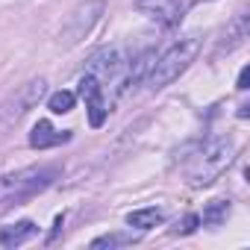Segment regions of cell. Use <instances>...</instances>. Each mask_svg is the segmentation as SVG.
Instances as JSON below:
<instances>
[{
	"mask_svg": "<svg viewBox=\"0 0 250 250\" xmlns=\"http://www.w3.org/2000/svg\"><path fill=\"white\" fill-rule=\"evenodd\" d=\"M59 171H62L59 165H33V168H21L15 174H3L0 177V212L21 206L30 197L50 188L53 180L59 177Z\"/></svg>",
	"mask_w": 250,
	"mask_h": 250,
	"instance_id": "obj_1",
	"label": "cell"
},
{
	"mask_svg": "<svg viewBox=\"0 0 250 250\" xmlns=\"http://www.w3.org/2000/svg\"><path fill=\"white\" fill-rule=\"evenodd\" d=\"M200 47H203V39H200L197 33L180 39L171 50H165V53L153 62V68H150V74H147V85H150L153 91H159V88H165L168 83H174V80L197 59Z\"/></svg>",
	"mask_w": 250,
	"mask_h": 250,
	"instance_id": "obj_2",
	"label": "cell"
},
{
	"mask_svg": "<svg viewBox=\"0 0 250 250\" xmlns=\"http://www.w3.org/2000/svg\"><path fill=\"white\" fill-rule=\"evenodd\" d=\"M232 153H235V145L232 139L221 136V139H212L200 147V153L194 156L191 168H188V183L194 188H203V186H212L232 162Z\"/></svg>",
	"mask_w": 250,
	"mask_h": 250,
	"instance_id": "obj_3",
	"label": "cell"
},
{
	"mask_svg": "<svg viewBox=\"0 0 250 250\" xmlns=\"http://www.w3.org/2000/svg\"><path fill=\"white\" fill-rule=\"evenodd\" d=\"M103 9H106V0H85V3L74 6V12H71L68 21L62 24L59 44H62V47H74V44H80V42L94 30V24L100 21Z\"/></svg>",
	"mask_w": 250,
	"mask_h": 250,
	"instance_id": "obj_4",
	"label": "cell"
},
{
	"mask_svg": "<svg viewBox=\"0 0 250 250\" xmlns=\"http://www.w3.org/2000/svg\"><path fill=\"white\" fill-rule=\"evenodd\" d=\"M44 91H47V83L39 77V80H30V83H24V85H18L3 103H0V124L3 127H9V124H15L18 118H24L33 106H39V100L44 97Z\"/></svg>",
	"mask_w": 250,
	"mask_h": 250,
	"instance_id": "obj_5",
	"label": "cell"
},
{
	"mask_svg": "<svg viewBox=\"0 0 250 250\" xmlns=\"http://www.w3.org/2000/svg\"><path fill=\"white\" fill-rule=\"evenodd\" d=\"M124 68H127V53H124V47H118V44L100 47V50L85 62V74L97 77L100 83H103V80H118Z\"/></svg>",
	"mask_w": 250,
	"mask_h": 250,
	"instance_id": "obj_6",
	"label": "cell"
},
{
	"mask_svg": "<svg viewBox=\"0 0 250 250\" xmlns=\"http://www.w3.org/2000/svg\"><path fill=\"white\" fill-rule=\"evenodd\" d=\"M80 94H83V100H85V106H88V121H91V127H103L109 109H106V103H103V85H100V80L91 77V74H85V77L80 80Z\"/></svg>",
	"mask_w": 250,
	"mask_h": 250,
	"instance_id": "obj_7",
	"label": "cell"
},
{
	"mask_svg": "<svg viewBox=\"0 0 250 250\" xmlns=\"http://www.w3.org/2000/svg\"><path fill=\"white\" fill-rule=\"evenodd\" d=\"M136 3H139V9L159 18L165 27H174L186 12V0H136Z\"/></svg>",
	"mask_w": 250,
	"mask_h": 250,
	"instance_id": "obj_8",
	"label": "cell"
},
{
	"mask_svg": "<svg viewBox=\"0 0 250 250\" xmlns=\"http://www.w3.org/2000/svg\"><path fill=\"white\" fill-rule=\"evenodd\" d=\"M65 142H71V130H56L50 121H39L30 133V147H36V150H47V147L65 145Z\"/></svg>",
	"mask_w": 250,
	"mask_h": 250,
	"instance_id": "obj_9",
	"label": "cell"
},
{
	"mask_svg": "<svg viewBox=\"0 0 250 250\" xmlns=\"http://www.w3.org/2000/svg\"><path fill=\"white\" fill-rule=\"evenodd\" d=\"M153 62H156V53H153V50H145V53H142V56L133 62V68H130L127 74H124L121 80H118V85H121L118 91H121V94H127L130 88H136V85H139V83H142V80L150 74Z\"/></svg>",
	"mask_w": 250,
	"mask_h": 250,
	"instance_id": "obj_10",
	"label": "cell"
},
{
	"mask_svg": "<svg viewBox=\"0 0 250 250\" xmlns=\"http://www.w3.org/2000/svg\"><path fill=\"white\" fill-rule=\"evenodd\" d=\"M36 232H39V227L33 221H18L12 227H0V244L3 247H18V244L30 241Z\"/></svg>",
	"mask_w": 250,
	"mask_h": 250,
	"instance_id": "obj_11",
	"label": "cell"
},
{
	"mask_svg": "<svg viewBox=\"0 0 250 250\" xmlns=\"http://www.w3.org/2000/svg\"><path fill=\"white\" fill-rule=\"evenodd\" d=\"M162 221H165V212L162 209H136V212L127 215V224L130 227H139V229H150V227H156Z\"/></svg>",
	"mask_w": 250,
	"mask_h": 250,
	"instance_id": "obj_12",
	"label": "cell"
},
{
	"mask_svg": "<svg viewBox=\"0 0 250 250\" xmlns=\"http://www.w3.org/2000/svg\"><path fill=\"white\" fill-rule=\"evenodd\" d=\"M229 218V200H212L206 209H203V218L200 224H209V227H218Z\"/></svg>",
	"mask_w": 250,
	"mask_h": 250,
	"instance_id": "obj_13",
	"label": "cell"
},
{
	"mask_svg": "<svg viewBox=\"0 0 250 250\" xmlns=\"http://www.w3.org/2000/svg\"><path fill=\"white\" fill-rule=\"evenodd\" d=\"M136 241H139L136 232H109V235L94 238L91 247H94V250H97V247H124V244H136Z\"/></svg>",
	"mask_w": 250,
	"mask_h": 250,
	"instance_id": "obj_14",
	"label": "cell"
},
{
	"mask_svg": "<svg viewBox=\"0 0 250 250\" xmlns=\"http://www.w3.org/2000/svg\"><path fill=\"white\" fill-rule=\"evenodd\" d=\"M74 103H77L74 91H56V94H50V100H47V106H50L53 115H65V112H71Z\"/></svg>",
	"mask_w": 250,
	"mask_h": 250,
	"instance_id": "obj_15",
	"label": "cell"
},
{
	"mask_svg": "<svg viewBox=\"0 0 250 250\" xmlns=\"http://www.w3.org/2000/svg\"><path fill=\"white\" fill-rule=\"evenodd\" d=\"M244 39H247V15H238V18L232 21V27H229V42H227L221 50H232V47H238Z\"/></svg>",
	"mask_w": 250,
	"mask_h": 250,
	"instance_id": "obj_16",
	"label": "cell"
},
{
	"mask_svg": "<svg viewBox=\"0 0 250 250\" xmlns=\"http://www.w3.org/2000/svg\"><path fill=\"white\" fill-rule=\"evenodd\" d=\"M197 227H200V215H186V218L174 227V232H177V235H188V232H194Z\"/></svg>",
	"mask_w": 250,
	"mask_h": 250,
	"instance_id": "obj_17",
	"label": "cell"
},
{
	"mask_svg": "<svg viewBox=\"0 0 250 250\" xmlns=\"http://www.w3.org/2000/svg\"><path fill=\"white\" fill-rule=\"evenodd\" d=\"M247 83H250V68H241V74H238V91H247L250 88Z\"/></svg>",
	"mask_w": 250,
	"mask_h": 250,
	"instance_id": "obj_18",
	"label": "cell"
}]
</instances>
